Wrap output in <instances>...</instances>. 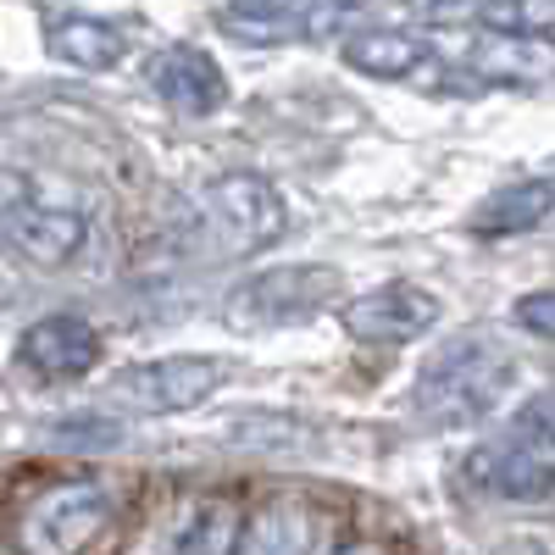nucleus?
Listing matches in <instances>:
<instances>
[{"mask_svg": "<svg viewBox=\"0 0 555 555\" xmlns=\"http://www.w3.org/2000/svg\"><path fill=\"white\" fill-rule=\"evenodd\" d=\"M328 295H334L328 267H272V272H256L245 289H234L228 322H234V328H272V322L311 317Z\"/></svg>", "mask_w": 555, "mask_h": 555, "instance_id": "nucleus-8", "label": "nucleus"}, {"mask_svg": "<svg viewBox=\"0 0 555 555\" xmlns=\"http://www.w3.org/2000/svg\"><path fill=\"white\" fill-rule=\"evenodd\" d=\"M467 67H478L483 78H517V83H539L555 78V44L550 39H528V34H494L478 28L467 39Z\"/></svg>", "mask_w": 555, "mask_h": 555, "instance_id": "nucleus-13", "label": "nucleus"}, {"mask_svg": "<svg viewBox=\"0 0 555 555\" xmlns=\"http://www.w3.org/2000/svg\"><path fill=\"white\" fill-rule=\"evenodd\" d=\"M539 405H544V411H550V416H555V395H544V400H539Z\"/></svg>", "mask_w": 555, "mask_h": 555, "instance_id": "nucleus-21", "label": "nucleus"}, {"mask_svg": "<svg viewBox=\"0 0 555 555\" xmlns=\"http://www.w3.org/2000/svg\"><path fill=\"white\" fill-rule=\"evenodd\" d=\"M117 517V500L101 478H62L23 500L17 512V555H83Z\"/></svg>", "mask_w": 555, "mask_h": 555, "instance_id": "nucleus-3", "label": "nucleus"}, {"mask_svg": "<svg viewBox=\"0 0 555 555\" xmlns=\"http://www.w3.org/2000/svg\"><path fill=\"white\" fill-rule=\"evenodd\" d=\"M234 7L250 17V23H234V34H272V28H289L295 17L306 23L322 0H234Z\"/></svg>", "mask_w": 555, "mask_h": 555, "instance_id": "nucleus-17", "label": "nucleus"}, {"mask_svg": "<svg viewBox=\"0 0 555 555\" xmlns=\"http://www.w3.org/2000/svg\"><path fill=\"white\" fill-rule=\"evenodd\" d=\"M473 12L494 34H528V39L555 34V0H478Z\"/></svg>", "mask_w": 555, "mask_h": 555, "instance_id": "nucleus-16", "label": "nucleus"}, {"mask_svg": "<svg viewBox=\"0 0 555 555\" xmlns=\"http://www.w3.org/2000/svg\"><path fill=\"white\" fill-rule=\"evenodd\" d=\"M522 366L512 345H500L494 334H455L428 350V361L416 366V411L434 428H478L483 416L505 405V395L517 389Z\"/></svg>", "mask_w": 555, "mask_h": 555, "instance_id": "nucleus-1", "label": "nucleus"}, {"mask_svg": "<svg viewBox=\"0 0 555 555\" xmlns=\"http://www.w3.org/2000/svg\"><path fill=\"white\" fill-rule=\"evenodd\" d=\"M17 356H23V366H28L34 378H44V384H67V378L95 373V361H101V334L89 328L83 317L56 311V317H39L34 328L23 334Z\"/></svg>", "mask_w": 555, "mask_h": 555, "instance_id": "nucleus-9", "label": "nucleus"}, {"mask_svg": "<svg viewBox=\"0 0 555 555\" xmlns=\"http://www.w3.org/2000/svg\"><path fill=\"white\" fill-rule=\"evenodd\" d=\"M467 478L489 489L494 500H517V505L550 500L555 494V416L539 400L522 405L500 434L473 444Z\"/></svg>", "mask_w": 555, "mask_h": 555, "instance_id": "nucleus-2", "label": "nucleus"}, {"mask_svg": "<svg viewBox=\"0 0 555 555\" xmlns=\"http://www.w3.org/2000/svg\"><path fill=\"white\" fill-rule=\"evenodd\" d=\"M83 240H89V222L73 206L34 201L28 190L12 206H0V245L28 267H67L83 250Z\"/></svg>", "mask_w": 555, "mask_h": 555, "instance_id": "nucleus-7", "label": "nucleus"}, {"mask_svg": "<svg viewBox=\"0 0 555 555\" xmlns=\"http://www.w3.org/2000/svg\"><path fill=\"white\" fill-rule=\"evenodd\" d=\"M512 322L533 339H555V289H533L512 306Z\"/></svg>", "mask_w": 555, "mask_h": 555, "instance_id": "nucleus-18", "label": "nucleus"}, {"mask_svg": "<svg viewBox=\"0 0 555 555\" xmlns=\"http://www.w3.org/2000/svg\"><path fill=\"white\" fill-rule=\"evenodd\" d=\"M44 44H51L56 62H67V67H78V73H106V67H117L122 51H128L122 28L106 23V17H89V12H62V17H51V28H44Z\"/></svg>", "mask_w": 555, "mask_h": 555, "instance_id": "nucleus-14", "label": "nucleus"}, {"mask_svg": "<svg viewBox=\"0 0 555 555\" xmlns=\"http://www.w3.org/2000/svg\"><path fill=\"white\" fill-rule=\"evenodd\" d=\"M145 83L183 117H211L228 101L222 67L206 51H195V44H162V51L145 62Z\"/></svg>", "mask_w": 555, "mask_h": 555, "instance_id": "nucleus-10", "label": "nucleus"}, {"mask_svg": "<svg viewBox=\"0 0 555 555\" xmlns=\"http://www.w3.org/2000/svg\"><path fill=\"white\" fill-rule=\"evenodd\" d=\"M439 317H444V306L423 284H378V289H366V295L339 306L345 334L361 339V345H411V339L434 334Z\"/></svg>", "mask_w": 555, "mask_h": 555, "instance_id": "nucleus-6", "label": "nucleus"}, {"mask_svg": "<svg viewBox=\"0 0 555 555\" xmlns=\"http://www.w3.org/2000/svg\"><path fill=\"white\" fill-rule=\"evenodd\" d=\"M345 67L366 73V78H405L428 62V39H416L405 28H361L339 44Z\"/></svg>", "mask_w": 555, "mask_h": 555, "instance_id": "nucleus-15", "label": "nucleus"}, {"mask_svg": "<svg viewBox=\"0 0 555 555\" xmlns=\"http://www.w3.org/2000/svg\"><path fill=\"white\" fill-rule=\"evenodd\" d=\"M328 550V517L306 500H272L245 522L240 555H322Z\"/></svg>", "mask_w": 555, "mask_h": 555, "instance_id": "nucleus-11", "label": "nucleus"}, {"mask_svg": "<svg viewBox=\"0 0 555 555\" xmlns=\"http://www.w3.org/2000/svg\"><path fill=\"white\" fill-rule=\"evenodd\" d=\"M222 366L206 356H162V361H133L106 384V400L139 416H178L195 411L217 395Z\"/></svg>", "mask_w": 555, "mask_h": 555, "instance_id": "nucleus-5", "label": "nucleus"}, {"mask_svg": "<svg viewBox=\"0 0 555 555\" xmlns=\"http://www.w3.org/2000/svg\"><path fill=\"white\" fill-rule=\"evenodd\" d=\"M334 555H389V550H384V544H366V539H361V544H345V550H334Z\"/></svg>", "mask_w": 555, "mask_h": 555, "instance_id": "nucleus-20", "label": "nucleus"}, {"mask_svg": "<svg viewBox=\"0 0 555 555\" xmlns=\"http://www.w3.org/2000/svg\"><path fill=\"white\" fill-rule=\"evenodd\" d=\"M51 439L56 444H117L122 428L117 423H95V416H67V423H56Z\"/></svg>", "mask_w": 555, "mask_h": 555, "instance_id": "nucleus-19", "label": "nucleus"}, {"mask_svg": "<svg viewBox=\"0 0 555 555\" xmlns=\"http://www.w3.org/2000/svg\"><path fill=\"white\" fill-rule=\"evenodd\" d=\"M539 228H555V172L512 183V190L489 195L473 211L478 240H517V234H539Z\"/></svg>", "mask_w": 555, "mask_h": 555, "instance_id": "nucleus-12", "label": "nucleus"}, {"mask_svg": "<svg viewBox=\"0 0 555 555\" xmlns=\"http://www.w3.org/2000/svg\"><path fill=\"white\" fill-rule=\"evenodd\" d=\"M201 211L211 222L222 256L261 250L272 240H284V228H289L284 195H278L261 172H217L201 195Z\"/></svg>", "mask_w": 555, "mask_h": 555, "instance_id": "nucleus-4", "label": "nucleus"}]
</instances>
